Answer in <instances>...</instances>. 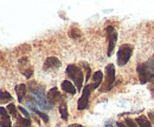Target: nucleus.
I'll return each instance as SVG.
<instances>
[{
	"label": "nucleus",
	"instance_id": "obj_9",
	"mask_svg": "<svg viewBox=\"0 0 154 127\" xmlns=\"http://www.w3.org/2000/svg\"><path fill=\"white\" fill-rule=\"evenodd\" d=\"M48 99H49V101L52 104V105H56V104H60V102H63V101H66V98L64 97V95H62L59 92H58L57 87H54V88H51L50 91L48 92Z\"/></svg>",
	"mask_w": 154,
	"mask_h": 127
},
{
	"label": "nucleus",
	"instance_id": "obj_1",
	"mask_svg": "<svg viewBox=\"0 0 154 127\" xmlns=\"http://www.w3.org/2000/svg\"><path fill=\"white\" fill-rule=\"evenodd\" d=\"M27 86L30 95L26 98V100L35 104V106L43 112L55 108V105H52L48 99V94L45 93V86L38 84L37 81H31Z\"/></svg>",
	"mask_w": 154,
	"mask_h": 127
},
{
	"label": "nucleus",
	"instance_id": "obj_19",
	"mask_svg": "<svg viewBox=\"0 0 154 127\" xmlns=\"http://www.w3.org/2000/svg\"><path fill=\"white\" fill-rule=\"evenodd\" d=\"M7 111L10 112V114L12 115V118L16 120L17 119V117L19 115V113H18V108H16V105H13V104H10V105H7Z\"/></svg>",
	"mask_w": 154,
	"mask_h": 127
},
{
	"label": "nucleus",
	"instance_id": "obj_28",
	"mask_svg": "<svg viewBox=\"0 0 154 127\" xmlns=\"http://www.w3.org/2000/svg\"><path fill=\"white\" fill-rule=\"evenodd\" d=\"M68 127H84V126L78 125V124H72V125H70V126H68Z\"/></svg>",
	"mask_w": 154,
	"mask_h": 127
},
{
	"label": "nucleus",
	"instance_id": "obj_14",
	"mask_svg": "<svg viewBox=\"0 0 154 127\" xmlns=\"http://www.w3.org/2000/svg\"><path fill=\"white\" fill-rule=\"evenodd\" d=\"M103 73L101 72V71H96V72L94 73V75H93V82H91V90L93 91H95L96 88H98L100 86H101V82H102V80H103Z\"/></svg>",
	"mask_w": 154,
	"mask_h": 127
},
{
	"label": "nucleus",
	"instance_id": "obj_2",
	"mask_svg": "<svg viewBox=\"0 0 154 127\" xmlns=\"http://www.w3.org/2000/svg\"><path fill=\"white\" fill-rule=\"evenodd\" d=\"M136 72L142 85L154 81V58L142 64H139L136 67Z\"/></svg>",
	"mask_w": 154,
	"mask_h": 127
},
{
	"label": "nucleus",
	"instance_id": "obj_25",
	"mask_svg": "<svg viewBox=\"0 0 154 127\" xmlns=\"http://www.w3.org/2000/svg\"><path fill=\"white\" fill-rule=\"evenodd\" d=\"M116 127H128L126 124H123V123H120V121H117L116 123Z\"/></svg>",
	"mask_w": 154,
	"mask_h": 127
},
{
	"label": "nucleus",
	"instance_id": "obj_11",
	"mask_svg": "<svg viewBox=\"0 0 154 127\" xmlns=\"http://www.w3.org/2000/svg\"><path fill=\"white\" fill-rule=\"evenodd\" d=\"M27 85L25 84H19L14 87V91L17 93V97H18V101L19 102H24V100L26 99V92H27Z\"/></svg>",
	"mask_w": 154,
	"mask_h": 127
},
{
	"label": "nucleus",
	"instance_id": "obj_4",
	"mask_svg": "<svg viewBox=\"0 0 154 127\" xmlns=\"http://www.w3.org/2000/svg\"><path fill=\"white\" fill-rule=\"evenodd\" d=\"M114 85H115V67L113 64H109L106 67V80L102 87H100V91L102 93L109 92L114 87Z\"/></svg>",
	"mask_w": 154,
	"mask_h": 127
},
{
	"label": "nucleus",
	"instance_id": "obj_27",
	"mask_svg": "<svg viewBox=\"0 0 154 127\" xmlns=\"http://www.w3.org/2000/svg\"><path fill=\"white\" fill-rule=\"evenodd\" d=\"M104 127H115V126H114L113 124H110V123H106V124H104Z\"/></svg>",
	"mask_w": 154,
	"mask_h": 127
},
{
	"label": "nucleus",
	"instance_id": "obj_15",
	"mask_svg": "<svg viewBox=\"0 0 154 127\" xmlns=\"http://www.w3.org/2000/svg\"><path fill=\"white\" fill-rule=\"evenodd\" d=\"M16 120H17V123H16L14 127H32L31 120L27 119V118H25V117H21L20 114L17 117Z\"/></svg>",
	"mask_w": 154,
	"mask_h": 127
},
{
	"label": "nucleus",
	"instance_id": "obj_3",
	"mask_svg": "<svg viewBox=\"0 0 154 127\" xmlns=\"http://www.w3.org/2000/svg\"><path fill=\"white\" fill-rule=\"evenodd\" d=\"M66 75L69 79L72 80V82L75 84L77 88V92L82 91V85L84 82V74H83V70L81 67H78L77 65L70 64L66 67Z\"/></svg>",
	"mask_w": 154,
	"mask_h": 127
},
{
	"label": "nucleus",
	"instance_id": "obj_21",
	"mask_svg": "<svg viewBox=\"0 0 154 127\" xmlns=\"http://www.w3.org/2000/svg\"><path fill=\"white\" fill-rule=\"evenodd\" d=\"M125 124H126L128 127H139L137 126V124L135 123V120L129 119V118H126V119H125Z\"/></svg>",
	"mask_w": 154,
	"mask_h": 127
},
{
	"label": "nucleus",
	"instance_id": "obj_6",
	"mask_svg": "<svg viewBox=\"0 0 154 127\" xmlns=\"http://www.w3.org/2000/svg\"><path fill=\"white\" fill-rule=\"evenodd\" d=\"M91 84H88L84 86L83 91H82V95L81 98L78 99V102H77V109L78 111H83V109L88 108L89 106V97L91 94Z\"/></svg>",
	"mask_w": 154,
	"mask_h": 127
},
{
	"label": "nucleus",
	"instance_id": "obj_12",
	"mask_svg": "<svg viewBox=\"0 0 154 127\" xmlns=\"http://www.w3.org/2000/svg\"><path fill=\"white\" fill-rule=\"evenodd\" d=\"M60 87H62V90L65 92V93L71 94V95H75L77 92V88H76V86H75V84H72L70 80H64V81L62 82Z\"/></svg>",
	"mask_w": 154,
	"mask_h": 127
},
{
	"label": "nucleus",
	"instance_id": "obj_18",
	"mask_svg": "<svg viewBox=\"0 0 154 127\" xmlns=\"http://www.w3.org/2000/svg\"><path fill=\"white\" fill-rule=\"evenodd\" d=\"M1 104H5V102H8V101H12L13 100V97L6 91H1Z\"/></svg>",
	"mask_w": 154,
	"mask_h": 127
},
{
	"label": "nucleus",
	"instance_id": "obj_20",
	"mask_svg": "<svg viewBox=\"0 0 154 127\" xmlns=\"http://www.w3.org/2000/svg\"><path fill=\"white\" fill-rule=\"evenodd\" d=\"M79 65H81L82 70H84V71H85V74H87V76H85V80H89V79H90V75H91V73H90V66H89V64H88L87 61H82Z\"/></svg>",
	"mask_w": 154,
	"mask_h": 127
},
{
	"label": "nucleus",
	"instance_id": "obj_5",
	"mask_svg": "<svg viewBox=\"0 0 154 127\" xmlns=\"http://www.w3.org/2000/svg\"><path fill=\"white\" fill-rule=\"evenodd\" d=\"M133 51H134L133 45H131V44L121 45L119 51H117V65L119 66H125L129 61L131 56L133 54Z\"/></svg>",
	"mask_w": 154,
	"mask_h": 127
},
{
	"label": "nucleus",
	"instance_id": "obj_22",
	"mask_svg": "<svg viewBox=\"0 0 154 127\" xmlns=\"http://www.w3.org/2000/svg\"><path fill=\"white\" fill-rule=\"evenodd\" d=\"M69 36H71L72 39H78V38H79V36H81V33H79V31H78V30H76V28H71V31H70Z\"/></svg>",
	"mask_w": 154,
	"mask_h": 127
},
{
	"label": "nucleus",
	"instance_id": "obj_16",
	"mask_svg": "<svg viewBox=\"0 0 154 127\" xmlns=\"http://www.w3.org/2000/svg\"><path fill=\"white\" fill-rule=\"evenodd\" d=\"M135 123L137 124V126L139 127H153L152 126L151 120H149L146 115H140L139 118L135 119Z\"/></svg>",
	"mask_w": 154,
	"mask_h": 127
},
{
	"label": "nucleus",
	"instance_id": "obj_7",
	"mask_svg": "<svg viewBox=\"0 0 154 127\" xmlns=\"http://www.w3.org/2000/svg\"><path fill=\"white\" fill-rule=\"evenodd\" d=\"M107 31V38H108V52L107 55L108 56H112L113 52H114V48H115L116 41H117V32L114 28V26H107L106 28Z\"/></svg>",
	"mask_w": 154,
	"mask_h": 127
},
{
	"label": "nucleus",
	"instance_id": "obj_17",
	"mask_svg": "<svg viewBox=\"0 0 154 127\" xmlns=\"http://www.w3.org/2000/svg\"><path fill=\"white\" fill-rule=\"evenodd\" d=\"M59 113H60V118L66 121L68 118H69V113H68V105H66V101H63L59 104Z\"/></svg>",
	"mask_w": 154,
	"mask_h": 127
},
{
	"label": "nucleus",
	"instance_id": "obj_26",
	"mask_svg": "<svg viewBox=\"0 0 154 127\" xmlns=\"http://www.w3.org/2000/svg\"><path fill=\"white\" fill-rule=\"evenodd\" d=\"M148 117H149V119L154 123V113H148Z\"/></svg>",
	"mask_w": 154,
	"mask_h": 127
},
{
	"label": "nucleus",
	"instance_id": "obj_24",
	"mask_svg": "<svg viewBox=\"0 0 154 127\" xmlns=\"http://www.w3.org/2000/svg\"><path fill=\"white\" fill-rule=\"evenodd\" d=\"M18 111H19V112H21V114H23V115H24L25 118L30 119V113H29V112H27L26 109L24 108V107H21V106H19V107H18Z\"/></svg>",
	"mask_w": 154,
	"mask_h": 127
},
{
	"label": "nucleus",
	"instance_id": "obj_10",
	"mask_svg": "<svg viewBox=\"0 0 154 127\" xmlns=\"http://www.w3.org/2000/svg\"><path fill=\"white\" fill-rule=\"evenodd\" d=\"M26 105H27V107L31 109L33 113H36L38 117H40V118L44 120V123H45V124H48V123H49V117H48V114H46L45 112H43V111L38 109L36 106H35V104H32V102H31V101H29V100H26Z\"/></svg>",
	"mask_w": 154,
	"mask_h": 127
},
{
	"label": "nucleus",
	"instance_id": "obj_23",
	"mask_svg": "<svg viewBox=\"0 0 154 127\" xmlns=\"http://www.w3.org/2000/svg\"><path fill=\"white\" fill-rule=\"evenodd\" d=\"M21 73L26 76V79H30L31 76H32V74H33V70L31 68V67H29L27 70H25V71H21Z\"/></svg>",
	"mask_w": 154,
	"mask_h": 127
},
{
	"label": "nucleus",
	"instance_id": "obj_8",
	"mask_svg": "<svg viewBox=\"0 0 154 127\" xmlns=\"http://www.w3.org/2000/svg\"><path fill=\"white\" fill-rule=\"evenodd\" d=\"M62 62L60 60L56 58V56H49L46 58L45 62H44V66H43V70L45 72H49V71H56L60 67Z\"/></svg>",
	"mask_w": 154,
	"mask_h": 127
},
{
	"label": "nucleus",
	"instance_id": "obj_13",
	"mask_svg": "<svg viewBox=\"0 0 154 127\" xmlns=\"http://www.w3.org/2000/svg\"><path fill=\"white\" fill-rule=\"evenodd\" d=\"M0 113H1V127H12L11 119H10V112H7V109L5 107H1Z\"/></svg>",
	"mask_w": 154,
	"mask_h": 127
}]
</instances>
